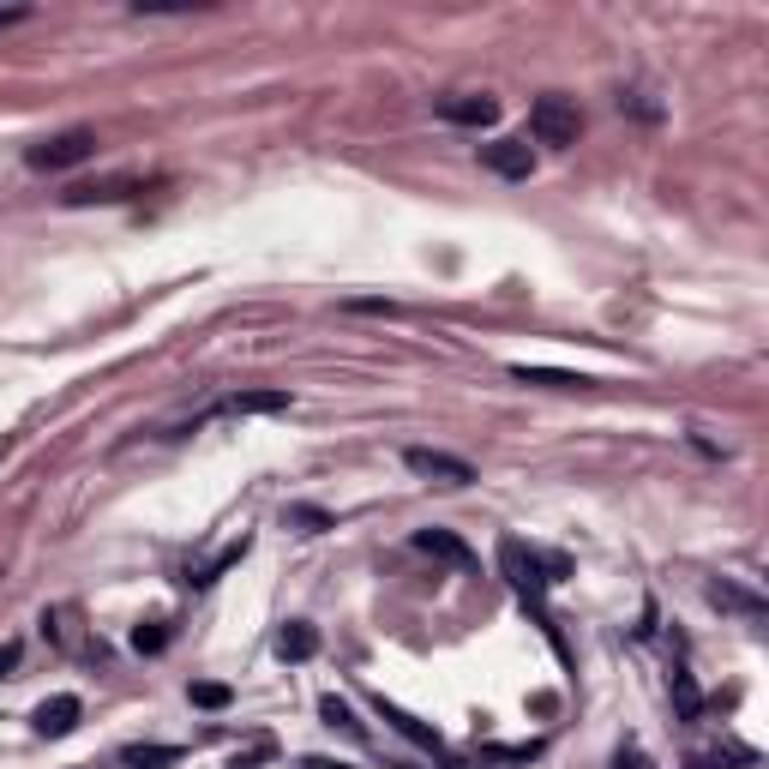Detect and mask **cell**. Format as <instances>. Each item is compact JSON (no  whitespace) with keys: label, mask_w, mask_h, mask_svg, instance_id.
Segmentation results:
<instances>
[{"label":"cell","mask_w":769,"mask_h":769,"mask_svg":"<svg viewBox=\"0 0 769 769\" xmlns=\"http://www.w3.org/2000/svg\"><path fill=\"white\" fill-rule=\"evenodd\" d=\"M673 709H679V721H698L703 716V691H698V679H691L686 668H673Z\"/></svg>","instance_id":"5bb4252c"},{"label":"cell","mask_w":769,"mask_h":769,"mask_svg":"<svg viewBox=\"0 0 769 769\" xmlns=\"http://www.w3.org/2000/svg\"><path fill=\"white\" fill-rule=\"evenodd\" d=\"M439 121H451V127H493L499 121V102L487 97V91L446 97V102H439Z\"/></svg>","instance_id":"52a82bcc"},{"label":"cell","mask_w":769,"mask_h":769,"mask_svg":"<svg viewBox=\"0 0 769 769\" xmlns=\"http://www.w3.org/2000/svg\"><path fill=\"white\" fill-rule=\"evenodd\" d=\"M379 716L391 721L397 733H409V739H416V746L439 751V728H427V721H416V716H409V709H397V703H384V698H379Z\"/></svg>","instance_id":"4fadbf2b"},{"label":"cell","mask_w":769,"mask_h":769,"mask_svg":"<svg viewBox=\"0 0 769 769\" xmlns=\"http://www.w3.org/2000/svg\"><path fill=\"white\" fill-rule=\"evenodd\" d=\"M691 769H728V758H691Z\"/></svg>","instance_id":"cb8c5ba5"},{"label":"cell","mask_w":769,"mask_h":769,"mask_svg":"<svg viewBox=\"0 0 769 769\" xmlns=\"http://www.w3.org/2000/svg\"><path fill=\"white\" fill-rule=\"evenodd\" d=\"M12 668H19V643H0V679H7Z\"/></svg>","instance_id":"44dd1931"},{"label":"cell","mask_w":769,"mask_h":769,"mask_svg":"<svg viewBox=\"0 0 769 769\" xmlns=\"http://www.w3.org/2000/svg\"><path fill=\"white\" fill-rule=\"evenodd\" d=\"M403 469H409V476H421V481H439V487H469V481H476V469H469L463 457L433 451V446H409Z\"/></svg>","instance_id":"277c9868"},{"label":"cell","mask_w":769,"mask_h":769,"mask_svg":"<svg viewBox=\"0 0 769 769\" xmlns=\"http://www.w3.org/2000/svg\"><path fill=\"white\" fill-rule=\"evenodd\" d=\"M319 716H324V728H343V733H354V739L367 733V721H354V709L337 698V691H331V698H319Z\"/></svg>","instance_id":"ac0fdd59"},{"label":"cell","mask_w":769,"mask_h":769,"mask_svg":"<svg viewBox=\"0 0 769 769\" xmlns=\"http://www.w3.org/2000/svg\"><path fill=\"white\" fill-rule=\"evenodd\" d=\"M132 649H139V656H162V649H169V626H157V619H151V626H139V631H132Z\"/></svg>","instance_id":"d6986e66"},{"label":"cell","mask_w":769,"mask_h":769,"mask_svg":"<svg viewBox=\"0 0 769 769\" xmlns=\"http://www.w3.org/2000/svg\"><path fill=\"white\" fill-rule=\"evenodd\" d=\"M499 571H506V583H511L517 596L529 601V608H536L541 631H547V638H553V649H559V656H566V643H559V626H553V613L541 608L547 583H553V577H547V571H559V559H541V553H536V547H529V541L506 536V541H499Z\"/></svg>","instance_id":"6da1fadb"},{"label":"cell","mask_w":769,"mask_h":769,"mask_svg":"<svg viewBox=\"0 0 769 769\" xmlns=\"http://www.w3.org/2000/svg\"><path fill=\"white\" fill-rule=\"evenodd\" d=\"M97 157V132L91 127H67V132H54V139H42L24 151V162L42 174H61V169H79V162H91Z\"/></svg>","instance_id":"3957f363"},{"label":"cell","mask_w":769,"mask_h":769,"mask_svg":"<svg viewBox=\"0 0 769 769\" xmlns=\"http://www.w3.org/2000/svg\"><path fill=\"white\" fill-rule=\"evenodd\" d=\"M283 529H294V536H324V529H331V511H319V506H289V511H283Z\"/></svg>","instance_id":"2e32d148"},{"label":"cell","mask_w":769,"mask_h":769,"mask_svg":"<svg viewBox=\"0 0 769 769\" xmlns=\"http://www.w3.org/2000/svg\"><path fill=\"white\" fill-rule=\"evenodd\" d=\"M619 769H649V763H643V751H631V758L619 751Z\"/></svg>","instance_id":"603a6c76"},{"label":"cell","mask_w":769,"mask_h":769,"mask_svg":"<svg viewBox=\"0 0 769 769\" xmlns=\"http://www.w3.org/2000/svg\"><path fill=\"white\" fill-rule=\"evenodd\" d=\"M223 409L229 416H283V409H294V397L283 391V384H277V391H234Z\"/></svg>","instance_id":"9c48e42d"},{"label":"cell","mask_w":769,"mask_h":769,"mask_svg":"<svg viewBox=\"0 0 769 769\" xmlns=\"http://www.w3.org/2000/svg\"><path fill=\"white\" fill-rule=\"evenodd\" d=\"M709 601H716V608H728V613H746V619L763 613V596H751V589L728 583V577H721V583H709Z\"/></svg>","instance_id":"7c38bea8"},{"label":"cell","mask_w":769,"mask_h":769,"mask_svg":"<svg viewBox=\"0 0 769 769\" xmlns=\"http://www.w3.org/2000/svg\"><path fill=\"white\" fill-rule=\"evenodd\" d=\"M481 162L493 174H506V181H529L536 151H529V139H493V144H481Z\"/></svg>","instance_id":"5b68a950"},{"label":"cell","mask_w":769,"mask_h":769,"mask_svg":"<svg viewBox=\"0 0 769 769\" xmlns=\"http://www.w3.org/2000/svg\"><path fill=\"white\" fill-rule=\"evenodd\" d=\"M229 698H234V691L217 686V679H199V686H192V703H199V709H229Z\"/></svg>","instance_id":"ffe728a7"},{"label":"cell","mask_w":769,"mask_h":769,"mask_svg":"<svg viewBox=\"0 0 769 769\" xmlns=\"http://www.w3.org/2000/svg\"><path fill=\"white\" fill-rule=\"evenodd\" d=\"M277 656H283V661H313V656H319V626H307V619H289V626L277 631Z\"/></svg>","instance_id":"30bf717a"},{"label":"cell","mask_w":769,"mask_h":769,"mask_svg":"<svg viewBox=\"0 0 769 769\" xmlns=\"http://www.w3.org/2000/svg\"><path fill=\"white\" fill-rule=\"evenodd\" d=\"M416 547L421 553H433V559H446V566H457V571H476L481 559L469 553V541H457L451 529H416Z\"/></svg>","instance_id":"ba28073f"},{"label":"cell","mask_w":769,"mask_h":769,"mask_svg":"<svg viewBox=\"0 0 769 769\" xmlns=\"http://www.w3.org/2000/svg\"><path fill=\"white\" fill-rule=\"evenodd\" d=\"M529 132H536V144H553V151H566V144H577V132H583V114H577L571 97L547 91L529 102Z\"/></svg>","instance_id":"7a4b0ae2"},{"label":"cell","mask_w":769,"mask_h":769,"mask_svg":"<svg viewBox=\"0 0 769 769\" xmlns=\"http://www.w3.org/2000/svg\"><path fill=\"white\" fill-rule=\"evenodd\" d=\"M121 763L127 769H169V763H181V746H132Z\"/></svg>","instance_id":"e0dca14e"},{"label":"cell","mask_w":769,"mask_h":769,"mask_svg":"<svg viewBox=\"0 0 769 769\" xmlns=\"http://www.w3.org/2000/svg\"><path fill=\"white\" fill-rule=\"evenodd\" d=\"M247 553H253V536H241V541H229V547H223V553H217V559H211V566H199V571H192V577H187V583H192V589H211V583H217V577H223V571H234V566H241V559H247Z\"/></svg>","instance_id":"8fae6325"},{"label":"cell","mask_w":769,"mask_h":769,"mask_svg":"<svg viewBox=\"0 0 769 769\" xmlns=\"http://www.w3.org/2000/svg\"><path fill=\"white\" fill-rule=\"evenodd\" d=\"M511 373L523 384H553V391H577V384H589L583 373H553V367H529V361H517Z\"/></svg>","instance_id":"9a60e30c"},{"label":"cell","mask_w":769,"mask_h":769,"mask_svg":"<svg viewBox=\"0 0 769 769\" xmlns=\"http://www.w3.org/2000/svg\"><path fill=\"white\" fill-rule=\"evenodd\" d=\"M294 769H349V763H337V758H301Z\"/></svg>","instance_id":"7402d4cb"},{"label":"cell","mask_w":769,"mask_h":769,"mask_svg":"<svg viewBox=\"0 0 769 769\" xmlns=\"http://www.w3.org/2000/svg\"><path fill=\"white\" fill-rule=\"evenodd\" d=\"M79 716H84V703L72 698V691H61V698H42V703H37L31 728H37L42 739H67L72 728H79Z\"/></svg>","instance_id":"8992f818"}]
</instances>
